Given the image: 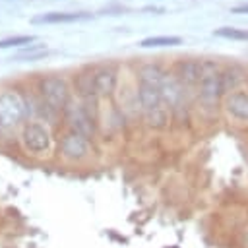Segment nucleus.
Masks as SVG:
<instances>
[{
  "instance_id": "7ed1b4c3",
  "label": "nucleus",
  "mask_w": 248,
  "mask_h": 248,
  "mask_svg": "<svg viewBox=\"0 0 248 248\" xmlns=\"http://www.w3.org/2000/svg\"><path fill=\"white\" fill-rule=\"evenodd\" d=\"M23 114H25V103L17 93L6 91L0 95V122H2V126L17 124L23 118Z\"/></svg>"
},
{
  "instance_id": "ddd939ff",
  "label": "nucleus",
  "mask_w": 248,
  "mask_h": 248,
  "mask_svg": "<svg viewBox=\"0 0 248 248\" xmlns=\"http://www.w3.org/2000/svg\"><path fill=\"white\" fill-rule=\"evenodd\" d=\"M161 97L169 103V105H178L180 103V99H182V91H180V85H178V81L176 79H172V78H169V79H163V83H161Z\"/></svg>"
},
{
  "instance_id": "4468645a",
  "label": "nucleus",
  "mask_w": 248,
  "mask_h": 248,
  "mask_svg": "<svg viewBox=\"0 0 248 248\" xmlns=\"http://www.w3.org/2000/svg\"><path fill=\"white\" fill-rule=\"evenodd\" d=\"M76 87H78V93L83 95V97L97 93L95 91V72H91V74H85V72L79 74L76 78Z\"/></svg>"
},
{
  "instance_id": "9d476101",
  "label": "nucleus",
  "mask_w": 248,
  "mask_h": 248,
  "mask_svg": "<svg viewBox=\"0 0 248 248\" xmlns=\"http://www.w3.org/2000/svg\"><path fill=\"white\" fill-rule=\"evenodd\" d=\"M176 76L184 83H196L202 78V62L198 60H180L176 64Z\"/></svg>"
},
{
  "instance_id": "f3484780",
  "label": "nucleus",
  "mask_w": 248,
  "mask_h": 248,
  "mask_svg": "<svg viewBox=\"0 0 248 248\" xmlns=\"http://www.w3.org/2000/svg\"><path fill=\"white\" fill-rule=\"evenodd\" d=\"M46 54H48L46 48L37 46V45H29V46H25L19 54H16L14 60H39V58H43V56H46Z\"/></svg>"
},
{
  "instance_id": "6ab92c4d",
  "label": "nucleus",
  "mask_w": 248,
  "mask_h": 248,
  "mask_svg": "<svg viewBox=\"0 0 248 248\" xmlns=\"http://www.w3.org/2000/svg\"><path fill=\"white\" fill-rule=\"evenodd\" d=\"M167 122V112L163 107L159 108H153V110H147V124L149 126H155V128H163Z\"/></svg>"
},
{
  "instance_id": "f257e3e1",
  "label": "nucleus",
  "mask_w": 248,
  "mask_h": 248,
  "mask_svg": "<svg viewBox=\"0 0 248 248\" xmlns=\"http://www.w3.org/2000/svg\"><path fill=\"white\" fill-rule=\"evenodd\" d=\"M223 93V78L217 72L213 62H202V78H200V97L205 103L217 101Z\"/></svg>"
},
{
  "instance_id": "9b49d317",
  "label": "nucleus",
  "mask_w": 248,
  "mask_h": 248,
  "mask_svg": "<svg viewBox=\"0 0 248 248\" xmlns=\"http://www.w3.org/2000/svg\"><path fill=\"white\" fill-rule=\"evenodd\" d=\"M140 103L141 107L147 110H153V108H159L161 107V89L159 87H153V85H145V83H140Z\"/></svg>"
},
{
  "instance_id": "6e6552de",
  "label": "nucleus",
  "mask_w": 248,
  "mask_h": 248,
  "mask_svg": "<svg viewBox=\"0 0 248 248\" xmlns=\"http://www.w3.org/2000/svg\"><path fill=\"white\" fill-rule=\"evenodd\" d=\"M68 118H70V122H72V126H74L76 132L83 134L85 138H87L89 134H93V120H91V114H89L83 107H72V108H68Z\"/></svg>"
},
{
  "instance_id": "aec40b11",
  "label": "nucleus",
  "mask_w": 248,
  "mask_h": 248,
  "mask_svg": "<svg viewBox=\"0 0 248 248\" xmlns=\"http://www.w3.org/2000/svg\"><path fill=\"white\" fill-rule=\"evenodd\" d=\"M35 37L33 35H17V37H8L0 41V48H8V46H17V45H29L33 43Z\"/></svg>"
},
{
  "instance_id": "dca6fc26",
  "label": "nucleus",
  "mask_w": 248,
  "mask_h": 248,
  "mask_svg": "<svg viewBox=\"0 0 248 248\" xmlns=\"http://www.w3.org/2000/svg\"><path fill=\"white\" fill-rule=\"evenodd\" d=\"M180 37H167V35H163V37H147V39H143L140 45L141 46H172V45H180Z\"/></svg>"
},
{
  "instance_id": "412c9836",
  "label": "nucleus",
  "mask_w": 248,
  "mask_h": 248,
  "mask_svg": "<svg viewBox=\"0 0 248 248\" xmlns=\"http://www.w3.org/2000/svg\"><path fill=\"white\" fill-rule=\"evenodd\" d=\"M232 14H248V6H236L232 8Z\"/></svg>"
},
{
  "instance_id": "1a4fd4ad",
  "label": "nucleus",
  "mask_w": 248,
  "mask_h": 248,
  "mask_svg": "<svg viewBox=\"0 0 248 248\" xmlns=\"http://www.w3.org/2000/svg\"><path fill=\"white\" fill-rule=\"evenodd\" d=\"M114 85H116V72H114V68L105 66V68L95 70V91L97 93L108 95V93L114 91Z\"/></svg>"
},
{
  "instance_id": "a211bd4d",
  "label": "nucleus",
  "mask_w": 248,
  "mask_h": 248,
  "mask_svg": "<svg viewBox=\"0 0 248 248\" xmlns=\"http://www.w3.org/2000/svg\"><path fill=\"white\" fill-rule=\"evenodd\" d=\"M217 37L225 39H238V41H248V31L246 29H236V27H219L215 29Z\"/></svg>"
},
{
  "instance_id": "2eb2a0df",
  "label": "nucleus",
  "mask_w": 248,
  "mask_h": 248,
  "mask_svg": "<svg viewBox=\"0 0 248 248\" xmlns=\"http://www.w3.org/2000/svg\"><path fill=\"white\" fill-rule=\"evenodd\" d=\"M221 78H223V91L234 89V87L244 79V76H242V72H240L238 68H229L227 72L221 74Z\"/></svg>"
},
{
  "instance_id": "0eeeda50",
  "label": "nucleus",
  "mask_w": 248,
  "mask_h": 248,
  "mask_svg": "<svg viewBox=\"0 0 248 248\" xmlns=\"http://www.w3.org/2000/svg\"><path fill=\"white\" fill-rule=\"evenodd\" d=\"M225 107H227V112H229L232 118L242 120V122L248 120V93H244V91L231 93V95L227 97Z\"/></svg>"
},
{
  "instance_id": "39448f33",
  "label": "nucleus",
  "mask_w": 248,
  "mask_h": 248,
  "mask_svg": "<svg viewBox=\"0 0 248 248\" xmlns=\"http://www.w3.org/2000/svg\"><path fill=\"white\" fill-rule=\"evenodd\" d=\"M60 151L66 159H72V161H78L81 157H85L87 153V138L76 130L68 132L62 136L60 140Z\"/></svg>"
},
{
  "instance_id": "4be33fe9",
  "label": "nucleus",
  "mask_w": 248,
  "mask_h": 248,
  "mask_svg": "<svg viewBox=\"0 0 248 248\" xmlns=\"http://www.w3.org/2000/svg\"><path fill=\"white\" fill-rule=\"evenodd\" d=\"M0 126H2V122H0Z\"/></svg>"
},
{
  "instance_id": "f8f14e48",
  "label": "nucleus",
  "mask_w": 248,
  "mask_h": 248,
  "mask_svg": "<svg viewBox=\"0 0 248 248\" xmlns=\"http://www.w3.org/2000/svg\"><path fill=\"white\" fill-rule=\"evenodd\" d=\"M163 79H165V76H163V72H161L159 66L147 64V66H141V68H140V83L153 85V87H159V89H161Z\"/></svg>"
},
{
  "instance_id": "423d86ee",
  "label": "nucleus",
  "mask_w": 248,
  "mask_h": 248,
  "mask_svg": "<svg viewBox=\"0 0 248 248\" xmlns=\"http://www.w3.org/2000/svg\"><path fill=\"white\" fill-rule=\"evenodd\" d=\"M85 19H91V14H85V12H76V14L50 12V14L35 16L31 19V23H72V21H85Z\"/></svg>"
},
{
  "instance_id": "f03ea898",
  "label": "nucleus",
  "mask_w": 248,
  "mask_h": 248,
  "mask_svg": "<svg viewBox=\"0 0 248 248\" xmlns=\"http://www.w3.org/2000/svg\"><path fill=\"white\" fill-rule=\"evenodd\" d=\"M41 95L45 103L52 108H66L68 105V85L60 78H45L41 81Z\"/></svg>"
},
{
  "instance_id": "20e7f679",
  "label": "nucleus",
  "mask_w": 248,
  "mask_h": 248,
  "mask_svg": "<svg viewBox=\"0 0 248 248\" xmlns=\"http://www.w3.org/2000/svg\"><path fill=\"white\" fill-rule=\"evenodd\" d=\"M21 138H23V145L29 151H33V153H43V151H46L50 147V134H48V130L45 126L37 124V122L25 124Z\"/></svg>"
}]
</instances>
